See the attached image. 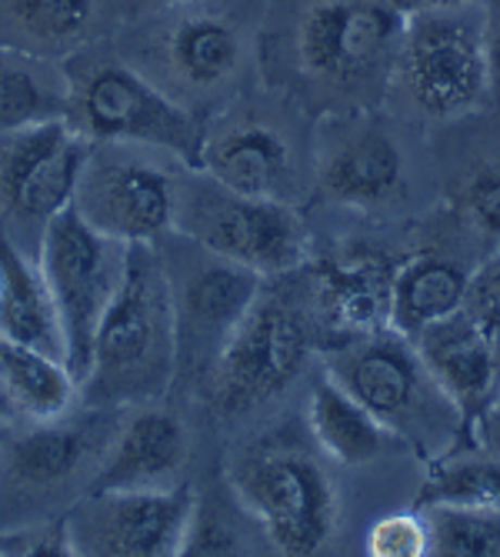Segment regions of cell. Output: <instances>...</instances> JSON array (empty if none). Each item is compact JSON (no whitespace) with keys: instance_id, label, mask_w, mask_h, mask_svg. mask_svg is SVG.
I'll return each mask as SVG.
<instances>
[{"instance_id":"11","label":"cell","mask_w":500,"mask_h":557,"mask_svg":"<svg viewBox=\"0 0 500 557\" xmlns=\"http://www.w3.org/2000/svg\"><path fill=\"white\" fill-rule=\"evenodd\" d=\"M177 187L167 171L137 158H93L80 174L74 208L117 244H154L177 224Z\"/></svg>"},{"instance_id":"3","label":"cell","mask_w":500,"mask_h":557,"mask_svg":"<svg viewBox=\"0 0 500 557\" xmlns=\"http://www.w3.org/2000/svg\"><path fill=\"white\" fill-rule=\"evenodd\" d=\"M124 255L127 244L93 231L74 205L58 211L40 231L37 264L64 327V361L77 381L87 374L93 334L117 290Z\"/></svg>"},{"instance_id":"37","label":"cell","mask_w":500,"mask_h":557,"mask_svg":"<svg viewBox=\"0 0 500 557\" xmlns=\"http://www.w3.org/2000/svg\"><path fill=\"white\" fill-rule=\"evenodd\" d=\"M4 437H8V404L0 400V447H4Z\"/></svg>"},{"instance_id":"25","label":"cell","mask_w":500,"mask_h":557,"mask_svg":"<svg viewBox=\"0 0 500 557\" xmlns=\"http://www.w3.org/2000/svg\"><path fill=\"white\" fill-rule=\"evenodd\" d=\"M167 64L187 87H217L240 64V34L217 14H190L167 37Z\"/></svg>"},{"instance_id":"4","label":"cell","mask_w":500,"mask_h":557,"mask_svg":"<svg viewBox=\"0 0 500 557\" xmlns=\"http://www.w3.org/2000/svg\"><path fill=\"white\" fill-rule=\"evenodd\" d=\"M240 508L261 524L280 554L308 557L327 547L337 528V491L327 471L300 450H250L227 471Z\"/></svg>"},{"instance_id":"18","label":"cell","mask_w":500,"mask_h":557,"mask_svg":"<svg viewBox=\"0 0 500 557\" xmlns=\"http://www.w3.org/2000/svg\"><path fill=\"white\" fill-rule=\"evenodd\" d=\"M214 184L243 197H284L293 177L287 137L264 121H240L204 137L200 168Z\"/></svg>"},{"instance_id":"9","label":"cell","mask_w":500,"mask_h":557,"mask_svg":"<svg viewBox=\"0 0 500 557\" xmlns=\"http://www.w3.org/2000/svg\"><path fill=\"white\" fill-rule=\"evenodd\" d=\"M327 374L354 394L364 408L397 437L417 441L434 404H450L427 374L414 341L371 334L340 347L327 361Z\"/></svg>"},{"instance_id":"22","label":"cell","mask_w":500,"mask_h":557,"mask_svg":"<svg viewBox=\"0 0 500 557\" xmlns=\"http://www.w3.org/2000/svg\"><path fill=\"white\" fill-rule=\"evenodd\" d=\"M471 274L440 255H414L393 271L390 331L417 341L427 327L454 318L464 308Z\"/></svg>"},{"instance_id":"2","label":"cell","mask_w":500,"mask_h":557,"mask_svg":"<svg viewBox=\"0 0 500 557\" xmlns=\"http://www.w3.org/2000/svg\"><path fill=\"white\" fill-rule=\"evenodd\" d=\"M67 121L90 144L167 150L193 171L208 137L174 97L127 64H93L74 81Z\"/></svg>"},{"instance_id":"34","label":"cell","mask_w":500,"mask_h":557,"mask_svg":"<svg viewBox=\"0 0 500 557\" xmlns=\"http://www.w3.org/2000/svg\"><path fill=\"white\" fill-rule=\"evenodd\" d=\"M471 441L477 447H484L487 454H493V458H500V387L493 391V397L487 400V408L474 421Z\"/></svg>"},{"instance_id":"10","label":"cell","mask_w":500,"mask_h":557,"mask_svg":"<svg viewBox=\"0 0 500 557\" xmlns=\"http://www.w3.org/2000/svg\"><path fill=\"white\" fill-rule=\"evenodd\" d=\"M90 140L64 121H43L0 137V214L17 224H43L74 205Z\"/></svg>"},{"instance_id":"8","label":"cell","mask_w":500,"mask_h":557,"mask_svg":"<svg viewBox=\"0 0 500 557\" xmlns=\"http://www.w3.org/2000/svg\"><path fill=\"white\" fill-rule=\"evenodd\" d=\"M197 497L187 484L143 491H90L67 518L77 554L171 557L184 550Z\"/></svg>"},{"instance_id":"26","label":"cell","mask_w":500,"mask_h":557,"mask_svg":"<svg viewBox=\"0 0 500 557\" xmlns=\"http://www.w3.org/2000/svg\"><path fill=\"white\" fill-rule=\"evenodd\" d=\"M421 508H480L500 511V458L474 450H443L430 461L421 484Z\"/></svg>"},{"instance_id":"12","label":"cell","mask_w":500,"mask_h":557,"mask_svg":"<svg viewBox=\"0 0 500 557\" xmlns=\"http://www.w3.org/2000/svg\"><path fill=\"white\" fill-rule=\"evenodd\" d=\"M400 30L404 17L384 0H317L297 24V64L311 81L343 84L400 44Z\"/></svg>"},{"instance_id":"32","label":"cell","mask_w":500,"mask_h":557,"mask_svg":"<svg viewBox=\"0 0 500 557\" xmlns=\"http://www.w3.org/2000/svg\"><path fill=\"white\" fill-rule=\"evenodd\" d=\"M461 311L500 347V261H490L484 271L471 274Z\"/></svg>"},{"instance_id":"17","label":"cell","mask_w":500,"mask_h":557,"mask_svg":"<svg viewBox=\"0 0 500 557\" xmlns=\"http://www.w3.org/2000/svg\"><path fill=\"white\" fill-rule=\"evenodd\" d=\"M317 184L324 197L340 208H387L408 187L404 150L380 127L350 131L324 150Z\"/></svg>"},{"instance_id":"5","label":"cell","mask_w":500,"mask_h":557,"mask_svg":"<svg viewBox=\"0 0 500 557\" xmlns=\"http://www.w3.org/2000/svg\"><path fill=\"white\" fill-rule=\"evenodd\" d=\"M397 71L411 104L434 121L480 111L493 90L487 34L467 11L404 17Z\"/></svg>"},{"instance_id":"7","label":"cell","mask_w":500,"mask_h":557,"mask_svg":"<svg viewBox=\"0 0 500 557\" xmlns=\"http://www.w3.org/2000/svg\"><path fill=\"white\" fill-rule=\"evenodd\" d=\"M308 327L287 304L258 297L214 350L211 391L227 414L254 411L284 394L308 364Z\"/></svg>"},{"instance_id":"15","label":"cell","mask_w":500,"mask_h":557,"mask_svg":"<svg viewBox=\"0 0 500 557\" xmlns=\"http://www.w3.org/2000/svg\"><path fill=\"white\" fill-rule=\"evenodd\" d=\"M421 361L440 394L458 411L461 434L471 437L474 421L487 408V400L500 387V368H497V344L464 314L458 311L434 327H427L414 341Z\"/></svg>"},{"instance_id":"31","label":"cell","mask_w":500,"mask_h":557,"mask_svg":"<svg viewBox=\"0 0 500 557\" xmlns=\"http://www.w3.org/2000/svg\"><path fill=\"white\" fill-rule=\"evenodd\" d=\"M0 554L21 557H74L77 544L71 534V521H40L17 528L0 537Z\"/></svg>"},{"instance_id":"14","label":"cell","mask_w":500,"mask_h":557,"mask_svg":"<svg viewBox=\"0 0 500 557\" xmlns=\"http://www.w3.org/2000/svg\"><path fill=\"white\" fill-rule=\"evenodd\" d=\"M190 437L177 414L137 404V411L124 418L100 458L90 491H143L171 487L187 465Z\"/></svg>"},{"instance_id":"20","label":"cell","mask_w":500,"mask_h":557,"mask_svg":"<svg viewBox=\"0 0 500 557\" xmlns=\"http://www.w3.org/2000/svg\"><path fill=\"white\" fill-rule=\"evenodd\" d=\"M258 297H261V274L211 255L208 264L193 268L184 277L180 290H174L180 331L187 327L190 337L214 341L217 350L227 331L250 311V304Z\"/></svg>"},{"instance_id":"21","label":"cell","mask_w":500,"mask_h":557,"mask_svg":"<svg viewBox=\"0 0 500 557\" xmlns=\"http://www.w3.org/2000/svg\"><path fill=\"white\" fill-rule=\"evenodd\" d=\"M0 400L27 424L61 421L80 400V381L64 358L0 341Z\"/></svg>"},{"instance_id":"6","label":"cell","mask_w":500,"mask_h":557,"mask_svg":"<svg viewBox=\"0 0 500 557\" xmlns=\"http://www.w3.org/2000/svg\"><path fill=\"white\" fill-rule=\"evenodd\" d=\"M214 194L177 200V224L208 255L261 277L287 274L308 261V231L284 197H243L214 184Z\"/></svg>"},{"instance_id":"38","label":"cell","mask_w":500,"mask_h":557,"mask_svg":"<svg viewBox=\"0 0 500 557\" xmlns=\"http://www.w3.org/2000/svg\"><path fill=\"white\" fill-rule=\"evenodd\" d=\"M167 4H177V0H167Z\"/></svg>"},{"instance_id":"30","label":"cell","mask_w":500,"mask_h":557,"mask_svg":"<svg viewBox=\"0 0 500 557\" xmlns=\"http://www.w3.org/2000/svg\"><path fill=\"white\" fill-rule=\"evenodd\" d=\"M371 557H424L430 554L427 518L421 515H387L371 524L364 541Z\"/></svg>"},{"instance_id":"23","label":"cell","mask_w":500,"mask_h":557,"mask_svg":"<svg viewBox=\"0 0 500 557\" xmlns=\"http://www.w3.org/2000/svg\"><path fill=\"white\" fill-rule=\"evenodd\" d=\"M308 428H311L317 447L343 468H364V465L377 461L390 441V431L354 394L343 391L327 371L311 387Z\"/></svg>"},{"instance_id":"29","label":"cell","mask_w":500,"mask_h":557,"mask_svg":"<svg viewBox=\"0 0 500 557\" xmlns=\"http://www.w3.org/2000/svg\"><path fill=\"white\" fill-rule=\"evenodd\" d=\"M458 211L477 237L500 244V164H480L461 184Z\"/></svg>"},{"instance_id":"19","label":"cell","mask_w":500,"mask_h":557,"mask_svg":"<svg viewBox=\"0 0 500 557\" xmlns=\"http://www.w3.org/2000/svg\"><path fill=\"white\" fill-rule=\"evenodd\" d=\"M0 341L64 358V327L37 261L0 227Z\"/></svg>"},{"instance_id":"36","label":"cell","mask_w":500,"mask_h":557,"mask_svg":"<svg viewBox=\"0 0 500 557\" xmlns=\"http://www.w3.org/2000/svg\"><path fill=\"white\" fill-rule=\"evenodd\" d=\"M487 54H490L493 87H500V17L493 21V27H490V34H487Z\"/></svg>"},{"instance_id":"24","label":"cell","mask_w":500,"mask_h":557,"mask_svg":"<svg viewBox=\"0 0 500 557\" xmlns=\"http://www.w3.org/2000/svg\"><path fill=\"white\" fill-rule=\"evenodd\" d=\"M67 111L71 81H61L27 54L0 47V137L43 121H64Z\"/></svg>"},{"instance_id":"1","label":"cell","mask_w":500,"mask_h":557,"mask_svg":"<svg viewBox=\"0 0 500 557\" xmlns=\"http://www.w3.org/2000/svg\"><path fill=\"white\" fill-rule=\"evenodd\" d=\"M180 321L174 284L154 244H127L124 271L93 334L80 400L124 408L161 397L177 368Z\"/></svg>"},{"instance_id":"28","label":"cell","mask_w":500,"mask_h":557,"mask_svg":"<svg viewBox=\"0 0 500 557\" xmlns=\"http://www.w3.org/2000/svg\"><path fill=\"white\" fill-rule=\"evenodd\" d=\"M17 30L47 47L77 44L93 21V0H8Z\"/></svg>"},{"instance_id":"16","label":"cell","mask_w":500,"mask_h":557,"mask_svg":"<svg viewBox=\"0 0 500 557\" xmlns=\"http://www.w3.org/2000/svg\"><path fill=\"white\" fill-rule=\"evenodd\" d=\"M393 271L397 264L387 255L367 247L327 255L314 268L321 318L347 341L390 331Z\"/></svg>"},{"instance_id":"27","label":"cell","mask_w":500,"mask_h":557,"mask_svg":"<svg viewBox=\"0 0 500 557\" xmlns=\"http://www.w3.org/2000/svg\"><path fill=\"white\" fill-rule=\"evenodd\" d=\"M427 518L430 554L500 557V511L480 508H421Z\"/></svg>"},{"instance_id":"35","label":"cell","mask_w":500,"mask_h":557,"mask_svg":"<svg viewBox=\"0 0 500 557\" xmlns=\"http://www.w3.org/2000/svg\"><path fill=\"white\" fill-rule=\"evenodd\" d=\"M400 17H417V14H447V11H471L480 0H384Z\"/></svg>"},{"instance_id":"13","label":"cell","mask_w":500,"mask_h":557,"mask_svg":"<svg viewBox=\"0 0 500 557\" xmlns=\"http://www.w3.org/2000/svg\"><path fill=\"white\" fill-rule=\"evenodd\" d=\"M108 414L61 418L30 424L27 431L4 437L0 447V478L21 494H50L74 484L80 474L97 471L100 458L114 437Z\"/></svg>"},{"instance_id":"33","label":"cell","mask_w":500,"mask_h":557,"mask_svg":"<svg viewBox=\"0 0 500 557\" xmlns=\"http://www.w3.org/2000/svg\"><path fill=\"white\" fill-rule=\"evenodd\" d=\"M180 554H240V541L217 515L200 511V504H197Z\"/></svg>"}]
</instances>
